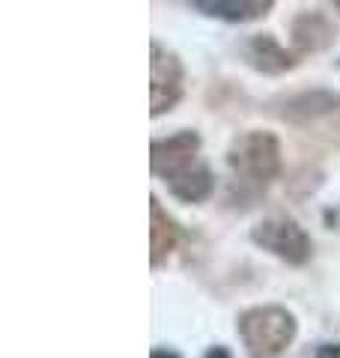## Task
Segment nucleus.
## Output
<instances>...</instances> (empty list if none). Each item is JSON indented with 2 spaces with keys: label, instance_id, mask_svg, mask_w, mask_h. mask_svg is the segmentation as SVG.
Masks as SVG:
<instances>
[{
  "label": "nucleus",
  "instance_id": "dca6fc26",
  "mask_svg": "<svg viewBox=\"0 0 340 358\" xmlns=\"http://www.w3.org/2000/svg\"><path fill=\"white\" fill-rule=\"evenodd\" d=\"M328 3H332V6L337 9V13H340V0H328Z\"/></svg>",
  "mask_w": 340,
  "mask_h": 358
},
{
  "label": "nucleus",
  "instance_id": "2eb2a0df",
  "mask_svg": "<svg viewBox=\"0 0 340 358\" xmlns=\"http://www.w3.org/2000/svg\"><path fill=\"white\" fill-rule=\"evenodd\" d=\"M153 358H183V355L173 350H153Z\"/></svg>",
  "mask_w": 340,
  "mask_h": 358
},
{
  "label": "nucleus",
  "instance_id": "39448f33",
  "mask_svg": "<svg viewBox=\"0 0 340 358\" xmlns=\"http://www.w3.org/2000/svg\"><path fill=\"white\" fill-rule=\"evenodd\" d=\"M197 152H200V138L194 131H179L173 138L155 141L153 143V173L162 176L164 182L173 179L176 173L188 171L191 164H197Z\"/></svg>",
  "mask_w": 340,
  "mask_h": 358
},
{
  "label": "nucleus",
  "instance_id": "9d476101",
  "mask_svg": "<svg viewBox=\"0 0 340 358\" xmlns=\"http://www.w3.org/2000/svg\"><path fill=\"white\" fill-rule=\"evenodd\" d=\"M167 185H170V194L179 197L183 203H200V200H206L212 192V173L206 164L197 162V164H191L188 171L167 179Z\"/></svg>",
  "mask_w": 340,
  "mask_h": 358
},
{
  "label": "nucleus",
  "instance_id": "f03ea898",
  "mask_svg": "<svg viewBox=\"0 0 340 358\" xmlns=\"http://www.w3.org/2000/svg\"><path fill=\"white\" fill-rule=\"evenodd\" d=\"M227 164L251 182H271L281 173V143L271 131L251 129L230 143Z\"/></svg>",
  "mask_w": 340,
  "mask_h": 358
},
{
  "label": "nucleus",
  "instance_id": "6e6552de",
  "mask_svg": "<svg viewBox=\"0 0 340 358\" xmlns=\"http://www.w3.org/2000/svg\"><path fill=\"white\" fill-rule=\"evenodd\" d=\"M194 6L203 15H215V18L233 21V24H242V21L263 18L275 6V0H194Z\"/></svg>",
  "mask_w": 340,
  "mask_h": 358
},
{
  "label": "nucleus",
  "instance_id": "ddd939ff",
  "mask_svg": "<svg viewBox=\"0 0 340 358\" xmlns=\"http://www.w3.org/2000/svg\"><path fill=\"white\" fill-rule=\"evenodd\" d=\"M316 358H340V343H323L316 350Z\"/></svg>",
  "mask_w": 340,
  "mask_h": 358
},
{
  "label": "nucleus",
  "instance_id": "9b49d317",
  "mask_svg": "<svg viewBox=\"0 0 340 358\" xmlns=\"http://www.w3.org/2000/svg\"><path fill=\"white\" fill-rule=\"evenodd\" d=\"M150 218H153V227H150V245H153V266H162V260L176 248V239H179V230L176 224L164 215V209L158 206V200L153 197V206H150Z\"/></svg>",
  "mask_w": 340,
  "mask_h": 358
},
{
  "label": "nucleus",
  "instance_id": "0eeeda50",
  "mask_svg": "<svg viewBox=\"0 0 340 358\" xmlns=\"http://www.w3.org/2000/svg\"><path fill=\"white\" fill-rule=\"evenodd\" d=\"M245 54H248V60H251L254 69L269 72V75H281V72H287V69L296 66V57H292L287 48H281L278 39L269 36V33L254 36L245 45Z\"/></svg>",
  "mask_w": 340,
  "mask_h": 358
},
{
  "label": "nucleus",
  "instance_id": "7ed1b4c3",
  "mask_svg": "<svg viewBox=\"0 0 340 358\" xmlns=\"http://www.w3.org/2000/svg\"><path fill=\"white\" fill-rule=\"evenodd\" d=\"M251 239L278 260L302 266L311 260V239L292 218H266L251 230Z\"/></svg>",
  "mask_w": 340,
  "mask_h": 358
},
{
  "label": "nucleus",
  "instance_id": "4468645a",
  "mask_svg": "<svg viewBox=\"0 0 340 358\" xmlns=\"http://www.w3.org/2000/svg\"><path fill=\"white\" fill-rule=\"evenodd\" d=\"M203 358H233V355H230V352H227V350H224V346H212V350H209L206 355H203Z\"/></svg>",
  "mask_w": 340,
  "mask_h": 358
},
{
  "label": "nucleus",
  "instance_id": "20e7f679",
  "mask_svg": "<svg viewBox=\"0 0 340 358\" xmlns=\"http://www.w3.org/2000/svg\"><path fill=\"white\" fill-rule=\"evenodd\" d=\"M150 110L153 117L167 114L170 108L183 99V63L176 54H170L158 42H153V60H150Z\"/></svg>",
  "mask_w": 340,
  "mask_h": 358
},
{
  "label": "nucleus",
  "instance_id": "f8f14e48",
  "mask_svg": "<svg viewBox=\"0 0 340 358\" xmlns=\"http://www.w3.org/2000/svg\"><path fill=\"white\" fill-rule=\"evenodd\" d=\"M325 134H328V138H332L334 143H340V96H337L334 108L328 110V117H325Z\"/></svg>",
  "mask_w": 340,
  "mask_h": 358
},
{
  "label": "nucleus",
  "instance_id": "f257e3e1",
  "mask_svg": "<svg viewBox=\"0 0 340 358\" xmlns=\"http://www.w3.org/2000/svg\"><path fill=\"white\" fill-rule=\"evenodd\" d=\"M236 329L248 358H281L296 338V317L287 308L263 305L245 310Z\"/></svg>",
  "mask_w": 340,
  "mask_h": 358
},
{
  "label": "nucleus",
  "instance_id": "1a4fd4ad",
  "mask_svg": "<svg viewBox=\"0 0 340 358\" xmlns=\"http://www.w3.org/2000/svg\"><path fill=\"white\" fill-rule=\"evenodd\" d=\"M334 39V24L320 13H302L292 21V45L299 51H323Z\"/></svg>",
  "mask_w": 340,
  "mask_h": 358
},
{
  "label": "nucleus",
  "instance_id": "423d86ee",
  "mask_svg": "<svg viewBox=\"0 0 340 358\" xmlns=\"http://www.w3.org/2000/svg\"><path fill=\"white\" fill-rule=\"evenodd\" d=\"M337 96L325 93V90H311V93H299L283 99V110H278L281 120L296 122V126H311V122H320L328 117V110L334 108Z\"/></svg>",
  "mask_w": 340,
  "mask_h": 358
}]
</instances>
